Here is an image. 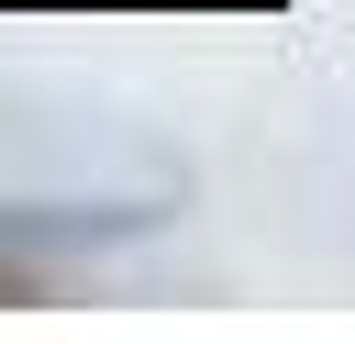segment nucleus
Returning <instances> with one entry per match:
<instances>
[{
  "label": "nucleus",
  "instance_id": "nucleus-2",
  "mask_svg": "<svg viewBox=\"0 0 355 344\" xmlns=\"http://www.w3.org/2000/svg\"><path fill=\"white\" fill-rule=\"evenodd\" d=\"M55 300H67V277H55L22 233H0V311H55Z\"/></svg>",
  "mask_w": 355,
  "mask_h": 344
},
{
  "label": "nucleus",
  "instance_id": "nucleus-1",
  "mask_svg": "<svg viewBox=\"0 0 355 344\" xmlns=\"http://www.w3.org/2000/svg\"><path fill=\"white\" fill-rule=\"evenodd\" d=\"M166 22V11H200V22H255V11H288V0H0V22Z\"/></svg>",
  "mask_w": 355,
  "mask_h": 344
}]
</instances>
